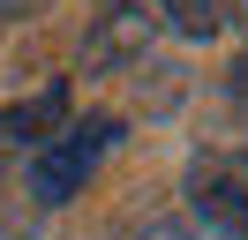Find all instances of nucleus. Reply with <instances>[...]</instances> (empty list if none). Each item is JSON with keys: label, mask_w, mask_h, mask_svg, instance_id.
<instances>
[{"label": "nucleus", "mask_w": 248, "mask_h": 240, "mask_svg": "<svg viewBox=\"0 0 248 240\" xmlns=\"http://www.w3.org/2000/svg\"><path fill=\"white\" fill-rule=\"evenodd\" d=\"M158 8L181 38H218L226 30V0H158Z\"/></svg>", "instance_id": "20e7f679"}, {"label": "nucleus", "mask_w": 248, "mask_h": 240, "mask_svg": "<svg viewBox=\"0 0 248 240\" xmlns=\"http://www.w3.org/2000/svg\"><path fill=\"white\" fill-rule=\"evenodd\" d=\"M61 90H46V98H38V105H8V113H0V150H8V143H46V120H61Z\"/></svg>", "instance_id": "7ed1b4c3"}, {"label": "nucleus", "mask_w": 248, "mask_h": 240, "mask_svg": "<svg viewBox=\"0 0 248 240\" xmlns=\"http://www.w3.org/2000/svg\"><path fill=\"white\" fill-rule=\"evenodd\" d=\"M121 143V120H61V128L46 135V143H31V165H23V180H31V203L53 210L68 203L76 188H91V173L106 165V150Z\"/></svg>", "instance_id": "f257e3e1"}, {"label": "nucleus", "mask_w": 248, "mask_h": 240, "mask_svg": "<svg viewBox=\"0 0 248 240\" xmlns=\"http://www.w3.org/2000/svg\"><path fill=\"white\" fill-rule=\"evenodd\" d=\"M136 240H218V233H203L196 218H151V225H143Z\"/></svg>", "instance_id": "39448f33"}, {"label": "nucleus", "mask_w": 248, "mask_h": 240, "mask_svg": "<svg viewBox=\"0 0 248 240\" xmlns=\"http://www.w3.org/2000/svg\"><path fill=\"white\" fill-rule=\"evenodd\" d=\"M188 218L218 240H248V158H196L188 165Z\"/></svg>", "instance_id": "f03ea898"}, {"label": "nucleus", "mask_w": 248, "mask_h": 240, "mask_svg": "<svg viewBox=\"0 0 248 240\" xmlns=\"http://www.w3.org/2000/svg\"><path fill=\"white\" fill-rule=\"evenodd\" d=\"M233 98L248 105V60H241V68H233Z\"/></svg>", "instance_id": "423d86ee"}]
</instances>
